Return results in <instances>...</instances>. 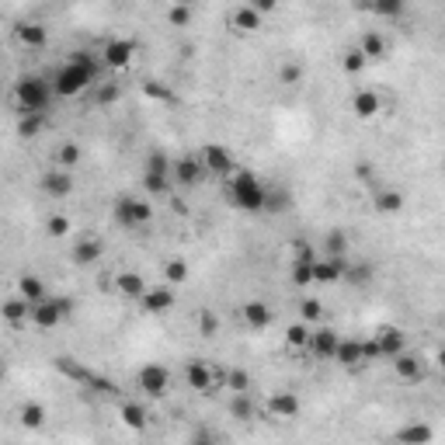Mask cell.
<instances>
[{
    "label": "cell",
    "instance_id": "obj_49",
    "mask_svg": "<svg viewBox=\"0 0 445 445\" xmlns=\"http://www.w3.org/2000/svg\"><path fill=\"white\" fill-rule=\"evenodd\" d=\"M167 171H171L167 157H163L161 150H154V154L146 157V174H167Z\"/></svg>",
    "mask_w": 445,
    "mask_h": 445
},
{
    "label": "cell",
    "instance_id": "obj_45",
    "mask_svg": "<svg viewBox=\"0 0 445 445\" xmlns=\"http://www.w3.org/2000/svg\"><path fill=\"white\" fill-rule=\"evenodd\" d=\"M119 98H122L119 83H101V87H98V105H115Z\"/></svg>",
    "mask_w": 445,
    "mask_h": 445
},
{
    "label": "cell",
    "instance_id": "obj_7",
    "mask_svg": "<svg viewBox=\"0 0 445 445\" xmlns=\"http://www.w3.org/2000/svg\"><path fill=\"white\" fill-rule=\"evenodd\" d=\"M101 56H105V67L125 70V67L132 63V56H136V42L132 39H108L105 49H101Z\"/></svg>",
    "mask_w": 445,
    "mask_h": 445
},
{
    "label": "cell",
    "instance_id": "obj_50",
    "mask_svg": "<svg viewBox=\"0 0 445 445\" xmlns=\"http://www.w3.org/2000/svg\"><path fill=\"white\" fill-rule=\"evenodd\" d=\"M279 81L282 83H299L303 81V67H299V63H285L282 70H279Z\"/></svg>",
    "mask_w": 445,
    "mask_h": 445
},
{
    "label": "cell",
    "instance_id": "obj_30",
    "mask_svg": "<svg viewBox=\"0 0 445 445\" xmlns=\"http://www.w3.org/2000/svg\"><path fill=\"white\" fill-rule=\"evenodd\" d=\"M310 337H313L310 324H292L289 330H285V345H289V348H296V352L310 348Z\"/></svg>",
    "mask_w": 445,
    "mask_h": 445
},
{
    "label": "cell",
    "instance_id": "obj_19",
    "mask_svg": "<svg viewBox=\"0 0 445 445\" xmlns=\"http://www.w3.org/2000/svg\"><path fill=\"white\" fill-rule=\"evenodd\" d=\"M379 108H383V101H379L376 91H359V94L352 98V112H355L359 119H376Z\"/></svg>",
    "mask_w": 445,
    "mask_h": 445
},
{
    "label": "cell",
    "instance_id": "obj_48",
    "mask_svg": "<svg viewBox=\"0 0 445 445\" xmlns=\"http://www.w3.org/2000/svg\"><path fill=\"white\" fill-rule=\"evenodd\" d=\"M45 230H49V237H67L70 233V219L67 216H49Z\"/></svg>",
    "mask_w": 445,
    "mask_h": 445
},
{
    "label": "cell",
    "instance_id": "obj_42",
    "mask_svg": "<svg viewBox=\"0 0 445 445\" xmlns=\"http://www.w3.org/2000/svg\"><path fill=\"white\" fill-rule=\"evenodd\" d=\"M18 132H21L25 139L39 136V132H42V115H21V122H18Z\"/></svg>",
    "mask_w": 445,
    "mask_h": 445
},
{
    "label": "cell",
    "instance_id": "obj_56",
    "mask_svg": "<svg viewBox=\"0 0 445 445\" xmlns=\"http://www.w3.org/2000/svg\"><path fill=\"white\" fill-rule=\"evenodd\" d=\"M254 7H258V14L265 18V14H272V11H275V0H258Z\"/></svg>",
    "mask_w": 445,
    "mask_h": 445
},
{
    "label": "cell",
    "instance_id": "obj_55",
    "mask_svg": "<svg viewBox=\"0 0 445 445\" xmlns=\"http://www.w3.org/2000/svg\"><path fill=\"white\" fill-rule=\"evenodd\" d=\"M355 178L359 181H372V163H355Z\"/></svg>",
    "mask_w": 445,
    "mask_h": 445
},
{
    "label": "cell",
    "instance_id": "obj_21",
    "mask_svg": "<svg viewBox=\"0 0 445 445\" xmlns=\"http://www.w3.org/2000/svg\"><path fill=\"white\" fill-rule=\"evenodd\" d=\"M115 285H119L122 296H129V299H143V296L150 292L146 282H143L136 272H119V275H115Z\"/></svg>",
    "mask_w": 445,
    "mask_h": 445
},
{
    "label": "cell",
    "instance_id": "obj_14",
    "mask_svg": "<svg viewBox=\"0 0 445 445\" xmlns=\"http://www.w3.org/2000/svg\"><path fill=\"white\" fill-rule=\"evenodd\" d=\"M185 379H188V386L199 390V393H212V383H216L212 369H209L205 362H188L185 365Z\"/></svg>",
    "mask_w": 445,
    "mask_h": 445
},
{
    "label": "cell",
    "instance_id": "obj_38",
    "mask_svg": "<svg viewBox=\"0 0 445 445\" xmlns=\"http://www.w3.org/2000/svg\"><path fill=\"white\" fill-rule=\"evenodd\" d=\"M226 390H233V393H250V372L230 369V372H226Z\"/></svg>",
    "mask_w": 445,
    "mask_h": 445
},
{
    "label": "cell",
    "instance_id": "obj_44",
    "mask_svg": "<svg viewBox=\"0 0 445 445\" xmlns=\"http://www.w3.org/2000/svg\"><path fill=\"white\" fill-rule=\"evenodd\" d=\"M372 11L379 18H397V14H404V4L400 0H379V4H372Z\"/></svg>",
    "mask_w": 445,
    "mask_h": 445
},
{
    "label": "cell",
    "instance_id": "obj_23",
    "mask_svg": "<svg viewBox=\"0 0 445 445\" xmlns=\"http://www.w3.org/2000/svg\"><path fill=\"white\" fill-rule=\"evenodd\" d=\"M268 410H272L275 417H296V414H299V397H296V393H275V397L268 400Z\"/></svg>",
    "mask_w": 445,
    "mask_h": 445
},
{
    "label": "cell",
    "instance_id": "obj_58",
    "mask_svg": "<svg viewBox=\"0 0 445 445\" xmlns=\"http://www.w3.org/2000/svg\"><path fill=\"white\" fill-rule=\"evenodd\" d=\"M435 362H439V365H442V369H445V348H442V352H439V355H435Z\"/></svg>",
    "mask_w": 445,
    "mask_h": 445
},
{
    "label": "cell",
    "instance_id": "obj_34",
    "mask_svg": "<svg viewBox=\"0 0 445 445\" xmlns=\"http://www.w3.org/2000/svg\"><path fill=\"white\" fill-rule=\"evenodd\" d=\"M122 421H125V428H132V432H143L146 428V410L139 404H122Z\"/></svg>",
    "mask_w": 445,
    "mask_h": 445
},
{
    "label": "cell",
    "instance_id": "obj_20",
    "mask_svg": "<svg viewBox=\"0 0 445 445\" xmlns=\"http://www.w3.org/2000/svg\"><path fill=\"white\" fill-rule=\"evenodd\" d=\"M372 205H376V212H383V216H397V212L404 209V195H400L397 188H383V192H376Z\"/></svg>",
    "mask_w": 445,
    "mask_h": 445
},
{
    "label": "cell",
    "instance_id": "obj_31",
    "mask_svg": "<svg viewBox=\"0 0 445 445\" xmlns=\"http://www.w3.org/2000/svg\"><path fill=\"white\" fill-rule=\"evenodd\" d=\"M52 163H56L59 171H70V167H77V163H81V146H77V143H63V146L56 150Z\"/></svg>",
    "mask_w": 445,
    "mask_h": 445
},
{
    "label": "cell",
    "instance_id": "obj_39",
    "mask_svg": "<svg viewBox=\"0 0 445 445\" xmlns=\"http://www.w3.org/2000/svg\"><path fill=\"white\" fill-rule=\"evenodd\" d=\"M365 63H369V59L362 56V49H359V45H355V49H348V52H345V59H341L345 74H362Z\"/></svg>",
    "mask_w": 445,
    "mask_h": 445
},
{
    "label": "cell",
    "instance_id": "obj_10",
    "mask_svg": "<svg viewBox=\"0 0 445 445\" xmlns=\"http://www.w3.org/2000/svg\"><path fill=\"white\" fill-rule=\"evenodd\" d=\"M337 345H341V337L334 334V327H317L313 337H310V352H313L317 359H334V355H337Z\"/></svg>",
    "mask_w": 445,
    "mask_h": 445
},
{
    "label": "cell",
    "instance_id": "obj_3",
    "mask_svg": "<svg viewBox=\"0 0 445 445\" xmlns=\"http://www.w3.org/2000/svg\"><path fill=\"white\" fill-rule=\"evenodd\" d=\"M14 98H18V108L21 115H42V108L49 105L52 98V83H45L42 77H21L18 87H14Z\"/></svg>",
    "mask_w": 445,
    "mask_h": 445
},
{
    "label": "cell",
    "instance_id": "obj_40",
    "mask_svg": "<svg viewBox=\"0 0 445 445\" xmlns=\"http://www.w3.org/2000/svg\"><path fill=\"white\" fill-rule=\"evenodd\" d=\"M320 313H324V303H320V299H303V303H299V317H303V324H317Z\"/></svg>",
    "mask_w": 445,
    "mask_h": 445
},
{
    "label": "cell",
    "instance_id": "obj_26",
    "mask_svg": "<svg viewBox=\"0 0 445 445\" xmlns=\"http://www.w3.org/2000/svg\"><path fill=\"white\" fill-rule=\"evenodd\" d=\"M18 292H21V299H28L32 306H39L42 299H49V296H45V285H42L39 275H25V279L18 282Z\"/></svg>",
    "mask_w": 445,
    "mask_h": 445
},
{
    "label": "cell",
    "instance_id": "obj_27",
    "mask_svg": "<svg viewBox=\"0 0 445 445\" xmlns=\"http://www.w3.org/2000/svg\"><path fill=\"white\" fill-rule=\"evenodd\" d=\"M359 49H362L365 59H383V56H386V39H383L379 32H365Z\"/></svg>",
    "mask_w": 445,
    "mask_h": 445
},
{
    "label": "cell",
    "instance_id": "obj_17",
    "mask_svg": "<svg viewBox=\"0 0 445 445\" xmlns=\"http://www.w3.org/2000/svg\"><path fill=\"white\" fill-rule=\"evenodd\" d=\"M243 320L250 330H265L272 324V306L261 303V299H250V303H243Z\"/></svg>",
    "mask_w": 445,
    "mask_h": 445
},
{
    "label": "cell",
    "instance_id": "obj_18",
    "mask_svg": "<svg viewBox=\"0 0 445 445\" xmlns=\"http://www.w3.org/2000/svg\"><path fill=\"white\" fill-rule=\"evenodd\" d=\"M139 306H143L146 313H167V310L174 306V292H171L167 285H161V289H150V292L139 299Z\"/></svg>",
    "mask_w": 445,
    "mask_h": 445
},
{
    "label": "cell",
    "instance_id": "obj_33",
    "mask_svg": "<svg viewBox=\"0 0 445 445\" xmlns=\"http://www.w3.org/2000/svg\"><path fill=\"white\" fill-rule=\"evenodd\" d=\"M324 250L327 258H345L348 254V233L345 230H330L324 237Z\"/></svg>",
    "mask_w": 445,
    "mask_h": 445
},
{
    "label": "cell",
    "instance_id": "obj_4",
    "mask_svg": "<svg viewBox=\"0 0 445 445\" xmlns=\"http://www.w3.org/2000/svg\"><path fill=\"white\" fill-rule=\"evenodd\" d=\"M112 219L119 223L122 230H132V226H143V223H150V219H154V209H150V202H143V199L122 195L119 202L112 205Z\"/></svg>",
    "mask_w": 445,
    "mask_h": 445
},
{
    "label": "cell",
    "instance_id": "obj_29",
    "mask_svg": "<svg viewBox=\"0 0 445 445\" xmlns=\"http://www.w3.org/2000/svg\"><path fill=\"white\" fill-rule=\"evenodd\" d=\"M18 39L25 42L28 49H42L49 35H45V28H42V25H35V21H25V25L18 28Z\"/></svg>",
    "mask_w": 445,
    "mask_h": 445
},
{
    "label": "cell",
    "instance_id": "obj_5",
    "mask_svg": "<svg viewBox=\"0 0 445 445\" xmlns=\"http://www.w3.org/2000/svg\"><path fill=\"white\" fill-rule=\"evenodd\" d=\"M70 313H74V299L70 296H49V299H42L39 306H32V324L49 330V327H56Z\"/></svg>",
    "mask_w": 445,
    "mask_h": 445
},
{
    "label": "cell",
    "instance_id": "obj_37",
    "mask_svg": "<svg viewBox=\"0 0 445 445\" xmlns=\"http://www.w3.org/2000/svg\"><path fill=\"white\" fill-rule=\"evenodd\" d=\"M21 424H25V428H42V424H45V407L25 404L21 407Z\"/></svg>",
    "mask_w": 445,
    "mask_h": 445
},
{
    "label": "cell",
    "instance_id": "obj_32",
    "mask_svg": "<svg viewBox=\"0 0 445 445\" xmlns=\"http://www.w3.org/2000/svg\"><path fill=\"white\" fill-rule=\"evenodd\" d=\"M230 414L237 417V421H250L254 414H258V407L250 400V393H233V400H230Z\"/></svg>",
    "mask_w": 445,
    "mask_h": 445
},
{
    "label": "cell",
    "instance_id": "obj_16",
    "mask_svg": "<svg viewBox=\"0 0 445 445\" xmlns=\"http://www.w3.org/2000/svg\"><path fill=\"white\" fill-rule=\"evenodd\" d=\"M334 362L345 365V369L365 365V359H362V341H359V337H341V345H337V355H334Z\"/></svg>",
    "mask_w": 445,
    "mask_h": 445
},
{
    "label": "cell",
    "instance_id": "obj_15",
    "mask_svg": "<svg viewBox=\"0 0 445 445\" xmlns=\"http://www.w3.org/2000/svg\"><path fill=\"white\" fill-rule=\"evenodd\" d=\"M174 174H178V181H181L185 188H195V185L202 181V174H205L202 157H181V161L174 163Z\"/></svg>",
    "mask_w": 445,
    "mask_h": 445
},
{
    "label": "cell",
    "instance_id": "obj_9",
    "mask_svg": "<svg viewBox=\"0 0 445 445\" xmlns=\"http://www.w3.org/2000/svg\"><path fill=\"white\" fill-rule=\"evenodd\" d=\"M42 192L52 195V199H67V195L74 192V178H70V171H59V167L45 171V174H42Z\"/></svg>",
    "mask_w": 445,
    "mask_h": 445
},
{
    "label": "cell",
    "instance_id": "obj_6",
    "mask_svg": "<svg viewBox=\"0 0 445 445\" xmlns=\"http://www.w3.org/2000/svg\"><path fill=\"white\" fill-rule=\"evenodd\" d=\"M136 386L146 393V397H163L171 390V372L161 362H146L136 372Z\"/></svg>",
    "mask_w": 445,
    "mask_h": 445
},
{
    "label": "cell",
    "instance_id": "obj_28",
    "mask_svg": "<svg viewBox=\"0 0 445 445\" xmlns=\"http://www.w3.org/2000/svg\"><path fill=\"white\" fill-rule=\"evenodd\" d=\"M101 258V241H77V247H74V265H94Z\"/></svg>",
    "mask_w": 445,
    "mask_h": 445
},
{
    "label": "cell",
    "instance_id": "obj_22",
    "mask_svg": "<svg viewBox=\"0 0 445 445\" xmlns=\"http://www.w3.org/2000/svg\"><path fill=\"white\" fill-rule=\"evenodd\" d=\"M4 320H7V324H25V320H32V303L21 299V296L7 299V303H4Z\"/></svg>",
    "mask_w": 445,
    "mask_h": 445
},
{
    "label": "cell",
    "instance_id": "obj_11",
    "mask_svg": "<svg viewBox=\"0 0 445 445\" xmlns=\"http://www.w3.org/2000/svg\"><path fill=\"white\" fill-rule=\"evenodd\" d=\"M345 272H348L345 258H324V261L313 265V282H324V285L345 282Z\"/></svg>",
    "mask_w": 445,
    "mask_h": 445
},
{
    "label": "cell",
    "instance_id": "obj_13",
    "mask_svg": "<svg viewBox=\"0 0 445 445\" xmlns=\"http://www.w3.org/2000/svg\"><path fill=\"white\" fill-rule=\"evenodd\" d=\"M376 341H379V352H383V359H397V355H404V330L400 327H383L379 334H376Z\"/></svg>",
    "mask_w": 445,
    "mask_h": 445
},
{
    "label": "cell",
    "instance_id": "obj_52",
    "mask_svg": "<svg viewBox=\"0 0 445 445\" xmlns=\"http://www.w3.org/2000/svg\"><path fill=\"white\" fill-rule=\"evenodd\" d=\"M362 359H365V362L383 359V352H379V341H376V337H365V341H362Z\"/></svg>",
    "mask_w": 445,
    "mask_h": 445
},
{
    "label": "cell",
    "instance_id": "obj_12",
    "mask_svg": "<svg viewBox=\"0 0 445 445\" xmlns=\"http://www.w3.org/2000/svg\"><path fill=\"white\" fill-rule=\"evenodd\" d=\"M432 439H435V432H432V424H424V421H410V424H404V428L393 435L397 445H432Z\"/></svg>",
    "mask_w": 445,
    "mask_h": 445
},
{
    "label": "cell",
    "instance_id": "obj_35",
    "mask_svg": "<svg viewBox=\"0 0 445 445\" xmlns=\"http://www.w3.org/2000/svg\"><path fill=\"white\" fill-rule=\"evenodd\" d=\"M163 279L171 285H181V282H188V265L181 261V258H174V261H167L163 265Z\"/></svg>",
    "mask_w": 445,
    "mask_h": 445
},
{
    "label": "cell",
    "instance_id": "obj_57",
    "mask_svg": "<svg viewBox=\"0 0 445 445\" xmlns=\"http://www.w3.org/2000/svg\"><path fill=\"white\" fill-rule=\"evenodd\" d=\"M188 445H212V439H209V432H199V435H195Z\"/></svg>",
    "mask_w": 445,
    "mask_h": 445
},
{
    "label": "cell",
    "instance_id": "obj_47",
    "mask_svg": "<svg viewBox=\"0 0 445 445\" xmlns=\"http://www.w3.org/2000/svg\"><path fill=\"white\" fill-rule=\"evenodd\" d=\"M369 279H372V268H369V265H355V268L345 272V282H352V285H365Z\"/></svg>",
    "mask_w": 445,
    "mask_h": 445
},
{
    "label": "cell",
    "instance_id": "obj_53",
    "mask_svg": "<svg viewBox=\"0 0 445 445\" xmlns=\"http://www.w3.org/2000/svg\"><path fill=\"white\" fill-rule=\"evenodd\" d=\"M289 199H285V192H268V205H265V212H282Z\"/></svg>",
    "mask_w": 445,
    "mask_h": 445
},
{
    "label": "cell",
    "instance_id": "obj_46",
    "mask_svg": "<svg viewBox=\"0 0 445 445\" xmlns=\"http://www.w3.org/2000/svg\"><path fill=\"white\" fill-rule=\"evenodd\" d=\"M216 330H219V320H216V313L202 310V313H199V334H202V337H216Z\"/></svg>",
    "mask_w": 445,
    "mask_h": 445
},
{
    "label": "cell",
    "instance_id": "obj_2",
    "mask_svg": "<svg viewBox=\"0 0 445 445\" xmlns=\"http://www.w3.org/2000/svg\"><path fill=\"white\" fill-rule=\"evenodd\" d=\"M230 202L243 209V212H265L268 205V188L250 174V171H237L230 181Z\"/></svg>",
    "mask_w": 445,
    "mask_h": 445
},
{
    "label": "cell",
    "instance_id": "obj_43",
    "mask_svg": "<svg viewBox=\"0 0 445 445\" xmlns=\"http://www.w3.org/2000/svg\"><path fill=\"white\" fill-rule=\"evenodd\" d=\"M143 188H146L150 195H163V192H167V174H146V171H143Z\"/></svg>",
    "mask_w": 445,
    "mask_h": 445
},
{
    "label": "cell",
    "instance_id": "obj_25",
    "mask_svg": "<svg viewBox=\"0 0 445 445\" xmlns=\"http://www.w3.org/2000/svg\"><path fill=\"white\" fill-rule=\"evenodd\" d=\"M233 28H241V32H258L261 28V14H258L254 4H243V7L233 11Z\"/></svg>",
    "mask_w": 445,
    "mask_h": 445
},
{
    "label": "cell",
    "instance_id": "obj_51",
    "mask_svg": "<svg viewBox=\"0 0 445 445\" xmlns=\"http://www.w3.org/2000/svg\"><path fill=\"white\" fill-rule=\"evenodd\" d=\"M143 91H146V94H150V98H157V101H167V105H171V101H174V94H171V91H167V87H161V83H143Z\"/></svg>",
    "mask_w": 445,
    "mask_h": 445
},
{
    "label": "cell",
    "instance_id": "obj_24",
    "mask_svg": "<svg viewBox=\"0 0 445 445\" xmlns=\"http://www.w3.org/2000/svg\"><path fill=\"white\" fill-rule=\"evenodd\" d=\"M393 372L404 379V383H417L421 379V362H417V355H397L393 359Z\"/></svg>",
    "mask_w": 445,
    "mask_h": 445
},
{
    "label": "cell",
    "instance_id": "obj_8",
    "mask_svg": "<svg viewBox=\"0 0 445 445\" xmlns=\"http://www.w3.org/2000/svg\"><path fill=\"white\" fill-rule=\"evenodd\" d=\"M202 167L209 174H219V178H226L237 163H233V154L226 150V146H219V143H209L202 150Z\"/></svg>",
    "mask_w": 445,
    "mask_h": 445
},
{
    "label": "cell",
    "instance_id": "obj_36",
    "mask_svg": "<svg viewBox=\"0 0 445 445\" xmlns=\"http://www.w3.org/2000/svg\"><path fill=\"white\" fill-rule=\"evenodd\" d=\"M163 18H167V25H174V28H185V25L192 21V7H188V4H171Z\"/></svg>",
    "mask_w": 445,
    "mask_h": 445
},
{
    "label": "cell",
    "instance_id": "obj_54",
    "mask_svg": "<svg viewBox=\"0 0 445 445\" xmlns=\"http://www.w3.org/2000/svg\"><path fill=\"white\" fill-rule=\"evenodd\" d=\"M296 261H310V265H313V261H317L313 247H310V243H296Z\"/></svg>",
    "mask_w": 445,
    "mask_h": 445
},
{
    "label": "cell",
    "instance_id": "obj_41",
    "mask_svg": "<svg viewBox=\"0 0 445 445\" xmlns=\"http://www.w3.org/2000/svg\"><path fill=\"white\" fill-rule=\"evenodd\" d=\"M313 265H317V261H313ZM313 265H310V261H296V265H292V285L306 289V285L313 282Z\"/></svg>",
    "mask_w": 445,
    "mask_h": 445
},
{
    "label": "cell",
    "instance_id": "obj_1",
    "mask_svg": "<svg viewBox=\"0 0 445 445\" xmlns=\"http://www.w3.org/2000/svg\"><path fill=\"white\" fill-rule=\"evenodd\" d=\"M94 77H98L94 56H91V52H74L70 63H63V67L56 70L52 91H56L59 98H77V94H83V87L94 83Z\"/></svg>",
    "mask_w": 445,
    "mask_h": 445
}]
</instances>
